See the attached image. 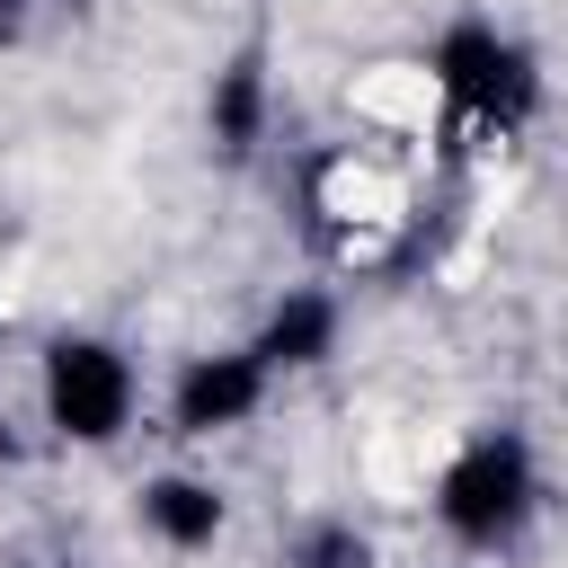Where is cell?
Segmentation results:
<instances>
[{"mask_svg":"<svg viewBox=\"0 0 568 568\" xmlns=\"http://www.w3.org/2000/svg\"><path fill=\"white\" fill-rule=\"evenodd\" d=\"M426 515H435V532L453 550H479V559L515 550L541 524V462H532V444L506 435V426L462 435L435 462V479H426Z\"/></svg>","mask_w":568,"mask_h":568,"instance_id":"cell-1","label":"cell"},{"mask_svg":"<svg viewBox=\"0 0 568 568\" xmlns=\"http://www.w3.org/2000/svg\"><path fill=\"white\" fill-rule=\"evenodd\" d=\"M408 204H417L408 160H399L390 142H373V133L320 142V151L302 160V213H311V231L337 248V266H373V257L408 231Z\"/></svg>","mask_w":568,"mask_h":568,"instance_id":"cell-2","label":"cell"},{"mask_svg":"<svg viewBox=\"0 0 568 568\" xmlns=\"http://www.w3.org/2000/svg\"><path fill=\"white\" fill-rule=\"evenodd\" d=\"M36 417L71 453H115L133 435V417H142V364H133V346L98 337V328L44 337V355H36Z\"/></svg>","mask_w":568,"mask_h":568,"instance_id":"cell-3","label":"cell"},{"mask_svg":"<svg viewBox=\"0 0 568 568\" xmlns=\"http://www.w3.org/2000/svg\"><path fill=\"white\" fill-rule=\"evenodd\" d=\"M426 62H435V80H444V133H462L470 151L515 142V133L532 124V106H541V62H532V44L506 36V27H488V18L444 27V36L426 44Z\"/></svg>","mask_w":568,"mask_h":568,"instance_id":"cell-4","label":"cell"},{"mask_svg":"<svg viewBox=\"0 0 568 568\" xmlns=\"http://www.w3.org/2000/svg\"><path fill=\"white\" fill-rule=\"evenodd\" d=\"M275 390H284V373H275L257 346H204V355H186V364L169 373L160 417H169L178 444H222V435L257 426Z\"/></svg>","mask_w":568,"mask_h":568,"instance_id":"cell-5","label":"cell"},{"mask_svg":"<svg viewBox=\"0 0 568 568\" xmlns=\"http://www.w3.org/2000/svg\"><path fill=\"white\" fill-rule=\"evenodd\" d=\"M346 115H355V133H373V142H390V151L435 142V133H444V80H435L426 53H373V62L346 80Z\"/></svg>","mask_w":568,"mask_h":568,"instance_id":"cell-6","label":"cell"},{"mask_svg":"<svg viewBox=\"0 0 568 568\" xmlns=\"http://www.w3.org/2000/svg\"><path fill=\"white\" fill-rule=\"evenodd\" d=\"M133 524H142L160 550L195 559V550H213V541H222L231 497H222V479H204V470H151V479L133 488Z\"/></svg>","mask_w":568,"mask_h":568,"instance_id":"cell-7","label":"cell"},{"mask_svg":"<svg viewBox=\"0 0 568 568\" xmlns=\"http://www.w3.org/2000/svg\"><path fill=\"white\" fill-rule=\"evenodd\" d=\"M337 337H346V302H337L328 284H293V293L266 302V320H257L248 346L293 382V373H320V364L337 355Z\"/></svg>","mask_w":568,"mask_h":568,"instance_id":"cell-8","label":"cell"},{"mask_svg":"<svg viewBox=\"0 0 568 568\" xmlns=\"http://www.w3.org/2000/svg\"><path fill=\"white\" fill-rule=\"evenodd\" d=\"M293 568H364V541L328 524V532H311V541H302V559H293Z\"/></svg>","mask_w":568,"mask_h":568,"instance_id":"cell-9","label":"cell"},{"mask_svg":"<svg viewBox=\"0 0 568 568\" xmlns=\"http://www.w3.org/2000/svg\"><path fill=\"white\" fill-rule=\"evenodd\" d=\"M9 453H18V435H9V417H0V462H9Z\"/></svg>","mask_w":568,"mask_h":568,"instance_id":"cell-10","label":"cell"},{"mask_svg":"<svg viewBox=\"0 0 568 568\" xmlns=\"http://www.w3.org/2000/svg\"><path fill=\"white\" fill-rule=\"evenodd\" d=\"M0 27H9V0H0Z\"/></svg>","mask_w":568,"mask_h":568,"instance_id":"cell-11","label":"cell"}]
</instances>
